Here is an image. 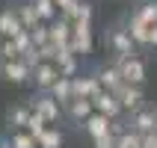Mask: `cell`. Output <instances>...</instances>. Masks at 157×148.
I'll use <instances>...</instances> for the list:
<instances>
[{
    "mask_svg": "<svg viewBox=\"0 0 157 148\" xmlns=\"http://www.w3.org/2000/svg\"><path fill=\"white\" fill-rule=\"evenodd\" d=\"M0 77L12 86H21V83L33 80V68L24 59H0Z\"/></svg>",
    "mask_w": 157,
    "mask_h": 148,
    "instance_id": "obj_1",
    "label": "cell"
},
{
    "mask_svg": "<svg viewBox=\"0 0 157 148\" xmlns=\"http://www.w3.org/2000/svg\"><path fill=\"white\" fill-rule=\"evenodd\" d=\"M116 65L122 71L124 83H136V86L145 83V62H142L136 53H131V56H116Z\"/></svg>",
    "mask_w": 157,
    "mask_h": 148,
    "instance_id": "obj_2",
    "label": "cell"
},
{
    "mask_svg": "<svg viewBox=\"0 0 157 148\" xmlns=\"http://www.w3.org/2000/svg\"><path fill=\"white\" fill-rule=\"evenodd\" d=\"M107 44H110V51L116 56H131V53H136V42H133V36H131L128 27H113L110 36H107Z\"/></svg>",
    "mask_w": 157,
    "mask_h": 148,
    "instance_id": "obj_3",
    "label": "cell"
},
{
    "mask_svg": "<svg viewBox=\"0 0 157 148\" xmlns=\"http://www.w3.org/2000/svg\"><path fill=\"white\" fill-rule=\"evenodd\" d=\"M27 104L33 107V113H39V116H44L48 122H56L59 119V113H65L62 110V101H56V98L51 95V92H42V95H36V98H30Z\"/></svg>",
    "mask_w": 157,
    "mask_h": 148,
    "instance_id": "obj_4",
    "label": "cell"
},
{
    "mask_svg": "<svg viewBox=\"0 0 157 148\" xmlns=\"http://www.w3.org/2000/svg\"><path fill=\"white\" fill-rule=\"evenodd\" d=\"M62 74H59V65H56V62H39L33 68V83H36V89H42V92H51L53 83Z\"/></svg>",
    "mask_w": 157,
    "mask_h": 148,
    "instance_id": "obj_5",
    "label": "cell"
},
{
    "mask_svg": "<svg viewBox=\"0 0 157 148\" xmlns=\"http://www.w3.org/2000/svg\"><path fill=\"white\" fill-rule=\"evenodd\" d=\"M92 21H74V33H71V51L74 53H89L92 51Z\"/></svg>",
    "mask_w": 157,
    "mask_h": 148,
    "instance_id": "obj_6",
    "label": "cell"
},
{
    "mask_svg": "<svg viewBox=\"0 0 157 148\" xmlns=\"http://www.w3.org/2000/svg\"><path fill=\"white\" fill-rule=\"evenodd\" d=\"M92 104H95L98 113L110 116V119H119V116L124 113V107H122V101H119V95H116V92H110V89H101V92L92 98Z\"/></svg>",
    "mask_w": 157,
    "mask_h": 148,
    "instance_id": "obj_7",
    "label": "cell"
},
{
    "mask_svg": "<svg viewBox=\"0 0 157 148\" xmlns=\"http://www.w3.org/2000/svg\"><path fill=\"white\" fill-rule=\"evenodd\" d=\"M62 110H65V116H68L71 122H77L80 127H83V122L95 113V104H92V98H77L74 95L68 104H62Z\"/></svg>",
    "mask_w": 157,
    "mask_h": 148,
    "instance_id": "obj_8",
    "label": "cell"
},
{
    "mask_svg": "<svg viewBox=\"0 0 157 148\" xmlns=\"http://www.w3.org/2000/svg\"><path fill=\"white\" fill-rule=\"evenodd\" d=\"M116 95H119V101H122L124 110H131V113L142 110V101H145L142 86H136V83H122V86L116 89Z\"/></svg>",
    "mask_w": 157,
    "mask_h": 148,
    "instance_id": "obj_9",
    "label": "cell"
},
{
    "mask_svg": "<svg viewBox=\"0 0 157 148\" xmlns=\"http://www.w3.org/2000/svg\"><path fill=\"white\" fill-rule=\"evenodd\" d=\"M71 86H74V95L77 98H95L98 92H101V80H98V74H83V77H71Z\"/></svg>",
    "mask_w": 157,
    "mask_h": 148,
    "instance_id": "obj_10",
    "label": "cell"
},
{
    "mask_svg": "<svg viewBox=\"0 0 157 148\" xmlns=\"http://www.w3.org/2000/svg\"><path fill=\"white\" fill-rule=\"evenodd\" d=\"M21 30H27L18 18V9H3L0 12V39H15Z\"/></svg>",
    "mask_w": 157,
    "mask_h": 148,
    "instance_id": "obj_11",
    "label": "cell"
},
{
    "mask_svg": "<svg viewBox=\"0 0 157 148\" xmlns=\"http://www.w3.org/2000/svg\"><path fill=\"white\" fill-rule=\"evenodd\" d=\"M128 127H133V131L140 133H151L157 131V110H136V113H131V122H128Z\"/></svg>",
    "mask_w": 157,
    "mask_h": 148,
    "instance_id": "obj_12",
    "label": "cell"
},
{
    "mask_svg": "<svg viewBox=\"0 0 157 148\" xmlns=\"http://www.w3.org/2000/svg\"><path fill=\"white\" fill-rule=\"evenodd\" d=\"M71 33H74V21H68V18H59V21L51 24V42L56 44V47L71 44Z\"/></svg>",
    "mask_w": 157,
    "mask_h": 148,
    "instance_id": "obj_13",
    "label": "cell"
},
{
    "mask_svg": "<svg viewBox=\"0 0 157 148\" xmlns=\"http://www.w3.org/2000/svg\"><path fill=\"white\" fill-rule=\"evenodd\" d=\"M110 124H113V119L95 110V113H92V116L86 119V122H83V131H86L89 136L95 139V136H104V133H110Z\"/></svg>",
    "mask_w": 157,
    "mask_h": 148,
    "instance_id": "obj_14",
    "label": "cell"
},
{
    "mask_svg": "<svg viewBox=\"0 0 157 148\" xmlns=\"http://www.w3.org/2000/svg\"><path fill=\"white\" fill-rule=\"evenodd\" d=\"M128 30H131V36H133L136 44H145V47H148V30H151V24L140 15V12H133V15L128 18Z\"/></svg>",
    "mask_w": 157,
    "mask_h": 148,
    "instance_id": "obj_15",
    "label": "cell"
},
{
    "mask_svg": "<svg viewBox=\"0 0 157 148\" xmlns=\"http://www.w3.org/2000/svg\"><path fill=\"white\" fill-rule=\"evenodd\" d=\"M30 116H33V107H30V104H15V107H6V122H9V127H15V131L27 127Z\"/></svg>",
    "mask_w": 157,
    "mask_h": 148,
    "instance_id": "obj_16",
    "label": "cell"
},
{
    "mask_svg": "<svg viewBox=\"0 0 157 148\" xmlns=\"http://www.w3.org/2000/svg\"><path fill=\"white\" fill-rule=\"evenodd\" d=\"M98 80H101V86L104 89H110V92H116V89L124 83V77H122V71H119V65H104V68L98 71Z\"/></svg>",
    "mask_w": 157,
    "mask_h": 148,
    "instance_id": "obj_17",
    "label": "cell"
},
{
    "mask_svg": "<svg viewBox=\"0 0 157 148\" xmlns=\"http://www.w3.org/2000/svg\"><path fill=\"white\" fill-rule=\"evenodd\" d=\"M18 9V18H21V24L27 27V30H33V27L42 24V15H39V9H36V3H21Z\"/></svg>",
    "mask_w": 157,
    "mask_h": 148,
    "instance_id": "obj_18",
    "label": "cell"
},
{
    "mask_svg": "<svg viewBox=\"0 0 157 148\" xmlns=\"http://www.w3.org/2000/svg\"><path fill=\"white\" fill-rule=\"evenodd\" d=\"M9 142H12V148H39V139H36L27 127L12 131V133H9Z\"/></svg>",
    "mask_w": 157,
    "mask_h": 148,
    "instance_id": "obj_19",
    "label": "cell"
},
{
    "mask_svg": "<svg viewBox=\"0 0 157 148\" xmlns=\"http://www.w3.org/2000/svg\"><path fill=\"white\" fill-rule=\"evenodd\" d=\"M51 95L56 98V101H62V104H68L71 98H74V86H71V77H59L56 83H53Z\"/></svg>",
    "mask_w": 157,
    "mask_h": 148,
    "instance_id": "obj_20",
    "label": "cell"
},
{
    "mask_svg": "<svg viewBox=\"0 0 157 148\" xmlns=\"http://www.w3.org/2000/svg\"><path fill=\"white\" fill-rule=\"evenodd\" d=\"M116 148H142V133H140V131H133V127H128V131L119 136Z\"/></svg>",
    "mask_w": 157,
    "mask_h": 148,
    "instance_id": "obj_21",
    "label": "cell"
},
{
    "mask_svg": "<svg viewBox=\"0 0 157 148\" xmlns=\"http://www.w3.org/2000/svg\"><path fill=\"white\" fill-rule=\"evenodd\" d=\"M39 148H62V133L56 127H48V131L39 136Z\"/></svg>",
    "mask_w": 157,
    "mask_h": 148,
    "instance_id": "obj_22",
    "label": "cell"
},
{
    "mask_svg": "<svg viewBox=\"0 0 157 148\" xmlns=\"http://www.w3.org/2000/svg\"><path fill=\"white\" fill-rule=\"evenodd\" d=\"M48 124H51V122H48L44 116L33 113V116H30V122H27V131H30V133H33V136H36V139H39V136H42V133L48 131Z\"/></svg>",
    "mask_w": 157,
    "mask_h": 148,
    "instance_id": "obj_23",
    "label": "cell"
},
{
    "mask_svg": "<svg viewBox=\"0 0 157 148\" xmlns=\"http://www.w3.org/2000/svg\"><path fill=\"white\" fill-rule=\"evenodd\" d=\"M36 9H39V15H42V21H53L56 18V3L53 0H33Z\"/></svg>",
    "mask_w": 157,
    "mask_h": 148,
    "instance_id": "obj_24",
    "label": "cell"
},
{
    "mask_svg": "<svg viewBox=\"0 0 157 148\" xmlns=\"http://www.w3.org/2000/svg\"><path fill=\"white\" fill-rule=\"evenodd\" d=\"M0 59H21V51L12 39H0Z\"/></svg>",
    "mask_w": 157,
    "mask_h": 148,
    "instance_id": "obj_25",
    "label": "cell"
},
{
    "mask_svg": "<svg viewBox=\"0 0 157 148\" xmlns=\"http://www.w3.org/2000/svg\"><path fill=\"white\" fill-rule=\"evenodd\" d=\"M92 3L89 0H77V6H74V18L71 21H92Z\"/></svg>",
    "mask_w": 157,
    "mask_h": 148,
    "instance_id": "obj_26",
    "label": "cell"
},
{
    "mask_svg": "<svg viewBox=\"0 0 157 148\" xmlns=\"http://www.w3.org/2000/svg\"><path fill=\"white\" fill-rule=\"evenodd\" d=\"M30 36H33L36 47H42V44H48V42H51V27L39 24V27H33V30H30Z\"/></svg>",
    "mask_w": 157,
    "mask_h": 148,
    "instance_id": "obj_27",
    "label": "cell"
},
{
    "mask_svg": "<svg viewBox=\"0 0 157 148\" xmlns=\"http://www.w3.org/2000/svg\"><path fill=\"white\" fill-rule=\"evenodd\" d=\"M136 12H140V15L145 18L148 24H157V0H148V3H142Z\"/></svg>",
    "mask_w": 157,
    "mask_h": 148,
    "instance_id": "obj_28",
    "label": "cell"
},
{
    "mask_svg": "<svg viewBox=\"0 0 157 148\" xmlns=\"http://www.w3.org/2000/svg\"><path fill=\"white\" fill-rule=\"evenodd\" d=\"M116 142H119L116 133H104V136H95L92 145H95V148H116Z\"/></svg>",
    "mask_w": 157,
    "mask_h": 148,
    "instance_id": "obj_29",
    "label": "cell"
},
{
    "mask_svg": "<svg viewBox=\"0 0 157 148\" xmlns=\"http://www.w3.org/2000/svg\"><path fill=\"white\" fill-rule=\"evenodd\" d=\"M53 3H56V9H59L62 12V18H74V6H77V0H53Z\"/></svg>",
    "mask_w": 157,
    "mask_h": 148,
    "instance_id": "obj_30",
    "label": "cell"
},
{
    "mask_svg": "<svg viewBox=\"0 0 157 148\" xmlns=\"http://www.w3.org/2000/svg\"><path fill=\"white\" fill-rule=\"evenodd\" d=\"M21 59H24L27 65H30V68H36L39 62H44V59H42V51H39V47H30L27 53H21Z\"/></svg>",
    "mask_w": 157,
    "mask_h": 148,
    "instance_id": "obj_31",
    "label": "cell"
},
{
    "mask_svg": "<svg viewBox=\"0 0 157 148\" xmlns=\"http://www.w3.org/2000/svg\"><path fill=\"white\" fill-rule=\"evenodd\" d=\"M142 148H157V131L142 133Z\"/></svg>",
    "mask_w": 157,
    "mask_h": 148,
    "instance_id": "obj_32",
    "label": "cell"
},
{
    "mask_svg": "<svg viewBox=\"0 0 157 148\" xmlns=\"http://www.w3.org/2000/svg\"><path fill=\"white\" fill-rule=\"evenodd\" d=\"M148 47H157V24H151L148 30Z\"/></svg>",
    "mask_w": 157,
    "mask_h": 148,
    "instance_id": "obj_33",
    "label": "cell"
},
{
    "mask_svg": "<svg viewBox=\"0 0 157 148\" xmlns=\"http://www.w3.org/2000/svg\"><path fill=\"white\" fill-rule=\"evenodd\" d=\"M0 142H3V136H0Z\"/></svg>",
    "mask_w": 157,
    "mask_h": 148,
    "instance_id": "obj_34",
    "label": "cell"
}]
</instances>
